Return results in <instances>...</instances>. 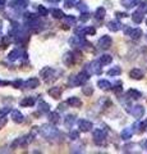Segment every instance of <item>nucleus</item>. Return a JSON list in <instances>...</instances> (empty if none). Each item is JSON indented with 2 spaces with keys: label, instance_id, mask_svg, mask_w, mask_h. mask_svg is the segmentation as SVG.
Instances as JSON below:
<instances>
[{
  "label": "nucleus",
  "instance_id": "f257e3e1",
  "mask_svg": "<svg viewBox=\"0 0 147 154\" xmlns=\"http://www.w3.org/2000/svg\"><path fill=\"white\" fill-rule=\"evenodd\" d=\"M41 134L44 135L46 139H54L56 135H58V128H55L54 126H51V125H42L41 126Z\"/></svg>",
  "mask_w": 147,
  "mask_h": 154
},
{
  "label": "nucleus",
  "instance_id": "f03ea898",
  "mask_svg": "<svg viewBox=\"0 0 147 154\" xmlns=\"http://www.w3.org/2000/svg\"><path fill=\"white\" fill-rule=\"evenodd\" d=\"M41 77H44L45 82H53V81H55L58 77L55 76V69L50 68V67H46V68H44L41 71Z\"/></svg>",
  "mask_w": 147,
  "mask_h": 154
},
{
  "label": "nucleus",
  "instance_id": "7ed1b4c3",
  "mask_svg": "<svg viewBox=\"0 0 147 154\" xmlns=\"http://www.w3.org/2000/svg\"><path fill=\"white\" fill-rule=\"evenodd\" d=\"M106 139V131L102 128H97L93 131V141L96 145H102Z\"/></svg>",
  "mask_w": 147,
  "mask_h": 154
},
{
  "label": "nucleus",
  "instance_id": "20e7f679",
  "mask_svg": "<svg viewBox=\"0 0 147 154\" xmlns=\"http://www.w3.org/2000/svg\"><path fill=\"white\" fill-rule=\"evenodd\" d=\"M88 79H90V75H88V72L84 69L82 72H79V73L74 77V85H77V86L84 85L88 81Z\"/></svg>",
  "mask_w": 147,
  "mask_h": 154
},
{
  "label": "nucleus",
  "instance_id": "39448f33",
  "mask_svg": "<svg viewBox=\"0 0 147 154\" xmlns=\"http://www.w3.org/2000/svg\"><path fill=\"white\" fill-rule=\"evenodd\" d=\"M101 63L100 62H91V63H88L86 66V71L90 73H95V75H101L102 73V69H101Z\"/></svg>",
  "mask_w": 147,
  "mask_h": 154
},
{
  "label": "nucleus",
  "instance_id": "423d86ee",
  "mask_svg": "<svg viewBox=\"0 0 147 154\" xmlns=\"http://www.w3.org/2000/svg\"><path fill=\"white\" fill-rule=\"evenodd\" d=\"M111 42H113V40H111L110 36L104 35L102 37H100V40H98L97 44H98V48H100V49L106 50V49H109V48L111 46Z\"/></svg>",
  "mask_w": 147,
  "mask_h": 154
},
{
  "label": "nucleus",
  "instance_id": "0eeeda50",
  "mask_svg": "<svg viewBox=\"0 0 147 154\" xmlns=\"http://www.w3.org/2000/svg\"><path fill=\"white\" fill-rule=\"evenodd\" d=\"M92 127H93L92 122L87 121V119H79V121H78V128H79V131L88 132L90 130H92Z\"/></svg>",
  "mask_w": 147,
  "mask_h": 154
},
{
  "label": "nucleus",
  "instance_id": "6e6552de",
  "mask_svg": "<svg viewBox=\"0 0 147 154\" xmlns=\"http://www.w3.org/2000/svg\"><path fill=\"white\" fill-rule=\"evenodd\" d=\"M129 112L133 117L141 118V117H143V114H145V108L142 107V105H136V107H133V109H129Z\"/></svg>",
  "mask_w": 147,
  "mask_h": 154
},
{
  "label": "nucleus",
  "instance_id": "1a4fd4ad",
  "mask_svg": "<svg viewBox=\"0 0 147 154\" xmlns=\"http://www.w3.org/2000/svg\"><path fill=\"white\" fill-rule=\"evenodd\" d=\"M39 85H40V81H39V79H36V77L28 79L26 81V84H25V86L28 89H36V88H39Z\"/></svg>",
  "mask_w": 147,
  "mask_h": 154
},
{
  "label": "nucleus",
  "instance_id": "9d476101",
  "mask_svg": "<svg viewBox=\"0 0 147 154\" xmlns=\"http://www.w3.org/2000/svg\"><path fill=\"white\" fill-rule=\"evenodd\" d=\"M74 59H75V57H74L73 53H70V51L65 53L64 57H63L64 64H65V66H68V67H70V66H72V64L74 63Z\"/></svg>",
  "mask_w": 147,
  "mask_h": 154
},
{
  "label": "nucleus",
  "instance_id": "9b49d317",
  "mask_svg": "<svg viewBox=\"0 0 147 154\" xmlns=\"http://www.w3.org/2000/svg\"><path fill=\"white\" fill-rule=\"evenodd\" d=\"M129 77L133 80H142L143 79V72L138 68H133L131 72H129Z\"/></svg>",
  "mask_w": 147,
  "mask_h": 154
},
{
  "label": "nucleus",
  "instance_id": "f8f14e48",
  "mask_svg": "<svg viewBox=\"0 0 147 154\" xmlns=\"http://www.w3.org/2000/svg\"><path fill=\"white\" fill-rule=\"evenodd\" d=\"M127 96H128V98H131V99L138 100V99L142 98V94L140 93V91L134 90V89H131V90H128V91H127Z\"/></svg>",
  "mask_w": 147,
  "mask_h": 154
},
{
  "label": "nucleus",
  "instance_id": "ddd939ff",
  "mask_svg": "<svg viewBox=\"0 0 147 154\" xmlns=\"http://www.w3.org/2000/svg\"><path fill=\"white\" fill-rule=\"evenodd\" d=\"M12 119L16 123H22L23 122V114L19 110H12Z\"/></svg>",
  "mask_w": 147,
  "mask_h": 154
},
{
  "label": "nucleus",
  "instance_id": "4468645a",
  "mask_svg": "<svg viewBox=\"0 0 147 154\" xmlns=\"http://www.w3.org/2000/svg\"><path fill=\"white\" fill-rule=\"evenodd\" d=\"M67 104H69L70 107H82V102L79 100V98H75V96H72V98H68L67 100Z\"/></svg>",
  "mask_w": 147,
  "mask_h": 154
},
{
  "label": "nucleus",
  "instance_id": "2eb2a0df",
  "mask_svg": "<svg viewBox=\"0 0 147 154\" xmlns=\"http://www.w3.org/2000/svg\"><path fill=\"white\" fill-rule=\"evenodd\" d=\"M47 93H49V95L51 96V98L59 99L60 95H61V89L60 88H51V89L47 90Z\"/></svg>",
  "mask_w": 147,
  "mask_h": 154
},
{
  "label": "nucleus",
  "instance_id": "dca6fc26",
  "mask_svg": "<svg viewBox=\"0 0 147 154\" xmlns=\"http://www.w3.org/2000/svg\"><path fill=\"white\" fill-rule=\"evenodd\" d=\"M49 121L54 125H58L60 122V114L58 112H49Z\"/></svg>",
  "mask_w": 147,
  "mask_h": 154
},
{
  "label": "nucleus",
  "instance_id": "f3484780",
  "mask_svg": "<svg viewBox=\"0 0 147 154\" xmlns=\"http://www.w3.org/2000/svg\"><path fill=\"white\" fill-rule=\"evenodd\" d=\"M97 86L104 91H107V90L111 89V84L109 82V81H106V80H98L97 81Z\"/></svg>",
  "mask_w": 147,
  "mask_h": 154
},
{
  "label": "nucleus",
  "instance_id": "a211bd4d",
  "mask_svg": "<svg viewBox=\"0 0 147 154\" xmlns=\"http://www.w3.org/2000/svg\"><path fill=\"white\" fill-rule=\"evenodd\" d=\"M120 27H122V25L118 21H110L107 23V28L110 31H113V32H116V31H119L120 30Z\"/></svg>",
  "mask_w": 147,
  "mask_h": 154
},
{
  "label": "nucleus",
  "instance_id": "6ab92c4d",
  "mask_svg": "<svg viewBox=\"0 0 147 154\" xmlns=\"http://www.w3.org/2000/svg\"><path fill=\"white\" fill-rule=\"evenodd\" d=\"M74 119H75V116H73V114L67 116V117H65V121H64L65 127H67V128H72L73 123H74Z\"/></svg>",
  "mask_w": 147,
  "mask_h": 154
},
{
  "label": "nucleus",
  "instance_id": "aec40b11",
  "mask_svg": "<svg viewBox=\"0 0 147 154\" xmlns=\"http://www.w3.org/2000/svg\"><path fill=\"white\" fill-rule=\"evenodd\" d=\"M105 14H106V11H105V8H97L96 9V13H95V17H96V19H98V21H101V19L105 18Z\"/></svg>",
  "mask_w": 147,
  "mask_h": 154
},
{
  "label": "nucleus",
  "instance_id": "412c9836",
  "mask_svg": "<svg viewBox=\"0 0 147 154\" xmlns=\"http://www.w3.org/2000/svg\"><path fill=\"white\" fill-rule=\"evenodd\" d=\"M19 55H21V51L18 50V49H14V50H12L8 54V59L10 60V62H14V60H17L18 58H19Z\"/></svg>",
  "mask_w": 147,
  "mask_h": 154
},
{
  "label": "nucleus",
  "instance_id": "4be33fe9",
  "mask_svg": "<svg viewBox=\"0 0 147 154\" xmlns=\"http://www.w3.org/2000/svg\"><path fill=\"white\" fill-rule=\"evenodd\" d=\"M128 36H131V38H133V40H138V38L142 36V30L141 28H134V30L131 31V33Z\"/></svg>",
  "mask_w": 147,
  "mask_h": 154
},
{
  "label": "nucleus",
  "instance_id": "5701e85b",
  "mask_svg": "<svg viewBox=\"0 0 147 154\" xmlns=\"http://www.w3.org/2000/svg\"><path fill=\"white\" fill-rule=\"evenodd\" d=\"M132 19H133L134 23H141L142 21H143V14H142L141 11L134 12L133 14H132Z\"/></svg>",
  "mask_w": 147,
  "mask_h": 154
},
{
  "label": "nucleus",
  "instance_id": "b1692460",
  "mask_svg": "<svg viewBox=\"0 0 147 154\" xmlns=\"http://www.w3.org/2000/svg\"><path fill=\"white\" fill-rule=\"evenodd\" d=\"M23 19H25V22L26 23H30V22H34L37 19V16L34 13H30V12H27L25 13V16H23Z\"/></svg>",
  "mask_w": 147,
  "mask_h": 154
},
{
  "label": "nucleus",
  "instance_id": "393cba45",
  "mask_svg": "<svg viewBox=\"0 0 147 154\" xmlns=\"http://www.w3.org/2000/svg\"><path fill=\"white\" fill-rule=\"evenodd\" d=\"M132 135H133L132 128H124L122 131V139H123V140H129V139L132 137Z\"/></svg>",
  "mask_w": 147,
  "mask_h": 154
},
{
  "label": "nucleus",
  "instance_id": "a878e982",
  "mask_svg": "<svg viewBox=\"0 0 147 154\" xmlns=\"http://www.w3.org/2000/svg\"><path fill=\"white\" fill-rule=\"evenodd\" d=\"M111 60H113V57L109 55V54H105V55H101V57H100V60H98V62H100L101 64L106 66V64H110Z\"/></svg>",
  "mask_w": 147,
  "mask_h": 154
},
{
  "label": "nucleus",
  "instance_id": "bb28decb",
  "mask_svg": "<svg viewBox=\"0 0 147 154\" xmlns=\"http://www.w3.org/2000/svg\"><path fill=\"white\" fill-rule=\"evenodd\" d=\"M28 5V0H14L12 3V7H17V8H25Z\"/></svg>",
  "mask_w": 147,
  "mask_h": 154
},
{
  "label": "nucleus",
  "instance_id": "cd10ccee",
  "mask_svg": "<svg viewBox=\"0 0 147 154\" xmlns=\"http://www.w3.org/2000/svg\"><path fill=\"white\" fill-rule=\"evenodd\" d=\"M39 109L41 110V112H44V113H49L50 105L47 104L46 102H44V100H40V103H39Z\"/></svg>",
  "mask_w": 147,
  "mask_h": 154
},
{
  "label": "nucleus",
  "instance_id": "c85d7f7f",
  "mask_svg": "<svg viewBox=\"0 0 147 154\" xmlns=\"http://www.w3.org/2000/svg\"><path fill=\"white\" fill-rule=\"evenodd\" d=\"M34 104H35V99L34 98H25L21 102L22 107H32Z\"/></svg>",
  "mask_w": 147,
  "mask_h": 154
},
{
  "label": "nucleus",
  "instance_id": "c756f323",
  "mask_svg": "<svg viewBox=\"0 0 147 154\" xmlns=\"http://www.w3.org/2000/svg\"><path fill=\"white\" fill-rule=\"evenodd\" d=\"M122 73V69H120V67H113V68H110L107 71V75L109 76H119Z\"/></svg>",
  "mask_w": 147,
  "mask_h": 154
},
{
  "label": "nucleus",
  "instance_id": "7c9ffc66",
  "mask_svg": "<svg viewBox=\"0 0 147 154\" xmlns=\"http://www.w3.org/2000/svg\"><path fill=\"white\" fill-rule=\"evenodd\" d=\"M122 4L125 8H133L137 5V0H122Z\"/></svg>",
  "mask_w": 147,
  "mask_h": 154
},
{
  "label": "nucleus",
  "instance_id": "2f4dec72",
  "mask_svg": "<svg viewBox=\"0 0 147 154\" xmlns=\"http://www.w3.org/2000/svg\"><path fill=\"white\" fill-rule=\"evenodd\" d=\"M51 14H53L54 18H58V19H61L65 16L63 13V11H60V9H53V11H51Z\"/></svg>",
  "mask_w": 147,
  "mask_h": 154
},
{
  "label": "nucleus",
  "instance_id": "473e14b6",
  "mask_svg": "<svg viewBox=\"0 0 147 154\" xmlns=\"http://www.w3.org/2000/svg\"><path fill=\"white\" fill-rule=\"evenodd\" d=\"M10 44V37L9 36H4L1 42H0V46H1V49H5V48Z\"/></svg>",
  "mask_w": 147,
  "mask_h": 154
},
{
  "label": "nucleus",
  "instance_id": "72a5a7b5",
  "mask_svg": "<svg viewBox=\"0 0 147 154\" xmlns=\"http://www.w3.org/2000/svg\"><path fill=\"white\" fill-rule=\"evenodd\" d=\"M82 93H83L84 95H87V96L92 95V94H93V89H92V86H83V88H82Z\"/></svg>",
  "mask_w": 147,
  "mask_h": 154
},
{
  "label": "nucleus",
  "instance_id": "f704fd0d",
  "mask_svg": "<svg viewBox=\"0 0 147 154\" xmlns=\"http://www.w3.org/2000/svg\"><path fill=\"white\" fill-rule=\"evenodd\" d=\"M37 12H39V16H46L49 13V11L44 5H37Z\"/></svg>",
  "mask_w": 147,
  "mask_h": 154
},
{
  "label": "nucleus",
  "instance_id": "c9c22d12",
  "mask_svg": "<svg viewBox=\"0 0 147 154\" xmlns=\"http://www.w3.org/2000/svg\"><path fill=\"white\" fill-rule=\"evenodd\" d=\"M90 17H91V14L87 13V12H83V13L79 16V21H81V22H87L88 19H90Z\"/></svg>",
  "mask_w": 147,
  "mask_h": 154
},
{
  "label": "nucleus",
  "instance_id": "e433bc0d",
  "mask_svg": "<svg viewBox=\"0 0 147 154\" xmlns=\"http://www.w3.org/2000/svg\"><path fill=\"white\" fill-rule=\"evenodd\" d=\"M63 19H64V22L69 23V25H74V23H75V18L73 16H64Z\"/></svg>",
  "mask_w": 147,
  "mask_h": 154
},
{
  "label": "nucleus",
  "instance_id": "4c0bfd02",
  "mask_svg": "<svg viewBox=\"0 0 147 154\" xmlns=\"http://www.w3.org/2000/svg\"><path fill=\"white\" fill-rule=\"evenodd\" d=\"M69 137L72 139V140H77V139H79V131H75V130H73V131H70Z\"/></svg>",
  "mask_w": 147,
  "mask_h": 154
},
{
  "label": "nucleus",
  "instance_id": "58836bf2",
  "mask_svg": "<svg viewBox=\"0 0 147 154\" xmlns=\"http://www.w3.org/2000/svg\"><path fill=\"white\" fill-rule=\"evenodd\" d=\"M140 128H138V132H143V131H146V128H147V121H145V122H141V123H138L137 125Z\"/></svg>",
  "mask_w": 147,
  "mask_h": 154
},
{
  "label": "nucleus",
  "instance_id": "ea45409f",
  "mask_svg": "<svg viewBox=\"0 0 147 154\" xmlns=\"http://www.w3.org/2000/svg\"><path fill=\"white\" fill-rule=\"evenodd\" d=\"M77 8L79 9L81 12H87V5L84 4L83 2H79L78 4H77Z\"/></svg>",
  "mask_w": 147,
  "mask_h": 154
},
{
  "label": "nucleus",
  "instance_id": "a19ab883",
  "mask_svg": "<svg viewBox=\"0 0 147 154\" xmlns=\"http://www.w3.org/2000/svg\"><path fill=\"white\" fill-rule=\"evenodd\" d=\"M75 4V0H65L64 2V7L65 8H73Z\"/></svg>",
  "mask_w": 147,
  "mask_h": 154
},
{
  "label": "nucleus",
  "instance_id": "79ce46f5",
  "mask_svg": "<svg viewBox=\"0 0 147 154\" xmlns=\"http://www.w3.org/2000/svg\"><path fill=\"white\" fill-rule=\"evenodd\" d=\"M12 85H13L16 89H21L22 86H23V81H22V80H16L14 82H12Z\"/></svg>",
  "mask_w": 147,
  "mask_h": 154
},
{
  "label": "nucleus",
  "instance_id": "37998d69",
  "mask_svg": "<svg viewBox=\"0 0 147 154\" xmlns=\"http://www.w3.org/2000/svg\"><path fill=\"white\" fill-rule=\"evenodd\" d=\"M113 90H114V93H115V94L122 93V90H123V88H122V82H118V84L115 85V88H113Z\"/></svg>",
  "mask_w": 147,
  "mask_h": 154
},
{
  "label": "nucleus",
  "instance_id": "c03bdc74",
  "mask_svg": "<svg viewBox=\"0 0 147 154\" xmlns=\"http://www.w3.org/2000/svg\"><path fill=\"white\" fill-rule=\"evenodd\" d=\"M7 122H8V118L5 117V116H3V117H0V130H1L4 126H5Z\"/></svg>",
  "mask_w": 147,
  "mask_h": 154
},
{
  "label": "nucleus",
  "instance_id": "a18cd8bd",
  "mask_svg": "<svg viewBox=\"0 0 147 154\" xmlns=\"http://www.w3.org/2000/svg\"><path fill=\"white\" fill-rule=\"evenodd\" d=\"M84 33H87V35H95V33H96V30H95L93 27H88L84 30Z\"/></svg>",
  "mask_w": 147,
  "mask_h": 154
},
{
  "label": "nucleus",
  "instance_id": "49530a36",
  "mask_svg": "<svg viewBox=\"0 0 147 154\" xmlns=\"http://www.w3.org/2000/svg\"><path fill=\"white\" fill-rule=\"evenodd\" d=\"M115 16H116L118 18H127V17H128V14L124 13V12H116V13H115Z\"/></svg>",
  "mask_w": 147,
  "mask_h": 154
},
{
  "label": "nucleus",
  "instance_id": "de8ad7c7",
  "mask_svg": "<svg viewBox=\"0 0 147 154\" xmlns=\"http://www.w3.org/2000/svg\"><path fill=\"white\" fill-rule=\"evenodd\" d=\"M7 4V0H0V7H4Z\"/></svg>",
  "mask_w": 147,
  "mask_h": 154
},
{
  "label": "nucleus",
  "instance_id": "09e8293b",
  "mask_svg": "<svg viewBox=\"0 0 147 154\" xmlns=\"http://www.w3.org/2000/svg\"><path fill=\"white\" fill-rule=\"evenodd\" d=\"M58 108H59L60 110H64V109H65V105H64V104H60V105H59V107H58Z\"/></svg>",
  "mask_w": 147,
  "mask_h": 154
},
{
  "label": "nucleus",
  "instance_id": "8fccbe9b",
  "mask_svg": "<svg viewBox=\"0 0 147 154\" xmlns=\"http://www.w3.org/2000/svg\"><path fill=\"white\" fill-rule=\"evenodd\" d=\"M142 146H143L145 149H147V140H146V141H143V143H142Z\"/></svg>",
  "mask_w": 147,
  "mask_h": 154
},
{
  "label": "nucleus",
  "instance_id": "3c124183",
  "mask_svg": "<svg viewBox=\"0 0 147 154\" xmlns=\"http://www.w3.org/2000/svg\"><path fill=\"white\" fill-rule=\"evenodd\" d=\"M47 2H50V3H59L60 0H47Z\"/></svg>",
  "mask_w": 147,
  "mask_h": 154
},
{
  "label": "nucleus",
  "instance_id": "603ef678",
  "mask_svg": "<svg viewBox=\"0 0 147 154\" xmlns=\"http://www.w3.org/2000/svg\"><path fill=\"white\" fill-rule=\"evenodd\" d=\"M145 12H146V13H147V7H146V11H145Z\"/></svg>",
  "mask_w": 147,
  "mask_h": 154
},
{
  "label": "nucleus",
  "instance_id": "864d4df0",
  "mask_svg": "<svg viewBox=\"0 0 147 154\" xmlns=\"http://www.w3.org/2000/svg\"><path fill=\"white\" fill-rule=\"evenodd\" d=\"M1 84H3V82H1V81H0V85H1Z\"/></svg>",
  "mask_w": 147,
  "mask_h": 154
},
{
  "label": "nucleus",
  "instance_id": "5fc2aeb1",
  "mask_svg": "<svg viewBox=\"0 0 147 154\" xmlns=\"http://www.w3.org/2000/svg\"><path fill=\"white\" fill-rule=\"evenodd\" d=\"M146 23H147V22H146Z\"/></svg>",
  "mask_w": 147,
  "mask_h": 154
}]
</instances>
